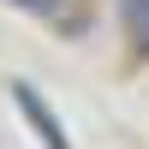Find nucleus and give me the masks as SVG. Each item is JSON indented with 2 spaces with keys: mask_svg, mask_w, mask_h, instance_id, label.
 I'll return each mask as SVG.
<instances>
[{
  "mask_svg": "<svg viewBox=\"0 0 149 149\" xmlns=\"http://www.w3.org/2000/svg\"><path fill=\"white\" fill-rule=\"evenodd\" d=\"M12 102H18V113H24V119L36 125L42 149H72V143H66V125L54 119V107L42 102V90H36V84H24V78H18V84H12Z\"/></svg>",
  "mask_w": 149,
  "mask_h": 149,
  "instance_id": "obj_1",
  "label": "nucleus"
},
{
  "mask_svg": "<svg viewBox=\"0 0 149 149\" xmlns=\"http://www.w3.org/2000/svg\"><path fill=\"white\" fill-rule=\"evenodd\" d=\"M119 24H125V42L149 60V0H119Z\"/></svg>",
  "mask_w": 149,
  "mask_h": 149,
  "instance_id": "obj_2",
  "label": "nucleus"
},
{
  "mask_svg": "<svg viewBox=\"0 0 149 149\" xmlns=\"http://www.w3.org/2000/svg\"><path fill=\"white\" fill-rule=\"evenodd\" d=\"M6 6H24V12H54L60 0H6Z\"/></svg>",
  "mask_w": 149,
  "mask_h": 149,
  "instance_id": "obj_3",
  "label": "nucleus"
}]
</instances>
